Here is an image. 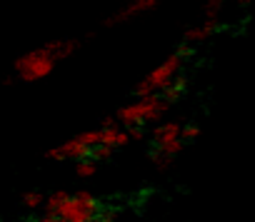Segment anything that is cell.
<instances>
[{"instance_id":"obj_1","label":"cell","mask_w":255,"mask_h":222,"mask_svg":"<svg viewBox=\"0 0 255 222\" xmlns=\"http://www.w3.org/2000/svg\"><path fill=\"white\" fill-rule=\"evenodd\" d=\"M190 45H183V48H178L173 55H168L148 77H143L140 82H138V87H135V92H138V100L140 97H153V95H158V90L160 92H165L168 87H170V82L178 77V70H180V65H183V60L185 58H190Z\"/></svg>"},{"instance_id":"obj_2","label":"cell","mask_w":255,"mask_h":222,"mask_svg":"<svg viewBox=\"0 0 255 222\" xmlns=\"http://www.w3.org/2000/svg\"><path fill=\"white\" fill-rule=\"evenodd\" d=\"M170 110V102L160 95L153 97H140L130 105H125L123 110H118V120L128 128H138L140 123H155L160 120L165 113Z\"/></svg>"},{"instance_id":"obj_3","label":"cell","mask_w":255,"mask_h":222,"mask_svg":"<svg viewBox=\"0 0 255 222\" xmlns=\"http://www.w3.org/2000/svg\"><path fill=\"white\" fill-rule=\"evenodd\" d=\"M55 55L43 45L40 50H33V53H25L15 60V75L23 80V82H38L43 77H48L55 68Z\"/></svg>"},{"instance_id":"obj_4","label":"cell","mask_w":255,"mask_h":222,"mask_svg":"<svg viewBox=\"0 0 255 222\" xmlns=\"http://www.w3.org/2000/svg\"><path fill=\"white\" fill-rule=\"evenodd\" d=\"M100 210V202L90 192H78L70 197L65 212L60 215V222H93Z\"/></svg>"},{"instance_id":"obj_5","label":"cell","mask_w":255,"mask_h":222,"mask_svg":"<svg viewBox=\"0 0 255 222\" xmlns=\"http://www.w3.org/2000/svg\"><path fill=\"white\" fill-rule=\"evenodd\" d=\"M90 155H93V148L88 143H83L80 135L70 138L68 143H63L53 150H48V160H53V162H63V160H78L80 162V160H88Z\"/></svg>"},{"instance_id":"obj_6","label":"cell","mask_w":255,"mask_h":222,"mask_svg":"<svg viewBox=\"0 0 255 222\" xmlns=\"http://www.w3.org/2000/svg\"><path fill=\"white\" fill-rule=\"evenodd\" d=\"M163 3V0H130L120 13H115L113 18H108L105 25H118V23H125L128 18H133V15H140V13H148L153 8H158Z\"/></svg>"},{"instance_id":"obj_7","label":"cell","mask_w":255,"mask_h":222,"mask_svg":"<svg viewBox=\"0 0 255 222\" xmlns=\"http://www.w3.org/2000/svg\"><path fill=\"white\" fill-rule=\"evenodd\" d=\"M218 28H220V20H218V18H205L200 25H195V28H190V30L185 33V40H188V43H203V40H208Z\"/></svg>"},{"instance_id":"obj_8","label":"cell","mask_w":255,"mask_h":222,"mask_svg":"<svg viewBox=\"0 0 255 222\" xmlns=\"http://www.w3.org/2000/svg\"><path fill=\"white\" fill-rule=\"evenodd\" d=\"M130 143V133L128 130H120V128H103L100 130V145L115 150V148H123Z\"/></svg>"},{"instance_id":"obj_9","label":"cell","mask_w":255,"mask_h":222,"mask_svg":"<svg viewBox=\"0 0 255 222\" xmlns=\"http://www.w3.org/2000/svg\"><path fill=\"white\" fill-rule=\"evenodd\" d=\"M68 202H70V195L68 192H53L48 200H45V215H50V217H60L63 212H65V207H68Z\"/></svg>"},{"instance_id":"obj_10","label":"cell","mask_w":255,"mask_h":222,"mask_svg":"<svg viewBox=\"0 0 255 222\" xmlns=\"http://www.w3.org/2000/svg\"><path fill=\"white\" fill-rule=\"evenodd\" d=\"M45 48H48L55 58H68V55H73V53L80 48V40H50Z\"/></svg>"},{"instance_id":"obj_11","label":"cell","mask_w":255,"mask_h":222,"mask_svg":"<svg viewBox=\"0 0 255 222\" xmlns=\"http://www.w3.org/2000/svg\"><path fill=\"white\" fill-rule=\"evenodd\" d=\"M153 138H155V143L168 140V138H183V125L180 123H160V125H155Z\"/></svg>"},{"instance_id":"obj_12","label":"cell","mask_w":255,"mask_h":222,"mask_svg":"<svg viewBox=\"0 0 255 222\" xmlns=\"http://www.w3.org/2000/svg\"><path fill=\"white\" fill-rule=\"evenodd\" d=\"M185 87H188V77H183V75H178L173 82H170V87L163 92V97L168 100V102H175L183 92H185Z\"/></svg>"},{"instance_id":"obj_13","label":"cell","mask_w":255,"mask_h":222,"mask_svg":"<svg viewBox=\"0 0 255 222\" xmlns=\"http://www.w3.org/2000/svg\"><path fill=\"white\" fill-rule=\"evenodd\" d=\"M183 145H185V140L183 138H168V140H160L158 143V152H163V155H175V152H180L183 150Z\"/></svg>"},{"instance_id":"obj_14","label":"cell","mask_w":255,"mask_h":222,"mask_svg":"<svg viewBox=\"0 0 255 222\" xmlns=\"http://www.w3.org/2000/svg\"><path fill=\"white\" fill-rule=\"evenodd\" d=\"M95 170H98V165H95V162H90V160H80V162L75 165V172H78L80 177H93V175H95Z\"/></svg>"},{"instance_id":"obj_15","label":"cell","mask_w":255,"mask_h":222,"mask_svg":"<svg viewBox=\"0 0 255 222\" xmlns=\"http://www.w3.org/2000/svg\"><path fill=\"white\" fill-rule=\"evenodd\" d=\"M40 205H45V202H43V197H40V192H28V195L23 197V207H25V210H30V212H33V210H38Z\"/></svg>"},{"instance_id":"obj_16","label":"cell","mask_w":255,"mask_h":222,"mask_svg":"<svg viewBox=\"0 0 255 222\" xmlns=\"http://www.w3.org/2000/svg\"><path fill=\"white\" fill-rule=\"evenodd\" d=\"M80 140L88 143L90 148L93 145H100V130H85V133H80Z\"/></svg>"},{"instance_id":"obj_17","label":"cell","mask_w":255,"mask_h":222,"mask_svg":"<svg viewBox=\"0 0 255 222\" xmlns=\"http://www.w3.org/2000/svg\"><path fill=\"white\" fill-rule=\"evenodd\" d=\"M220 8H223L220 0H208V5H205V15H208V18H218Z\"/></svg>"},{"instance_id":"obj_18","label":"cell","mask_w":255,"mask_h":222,"mask_svg":"<svg viewBox=\"0 0 255 222\" xmlns=\"http://www.w3.org/2000/svg\"><path fill=\"white\" fill-rule=\"evenodd\" d=\"M93 155H95L98 160H110L113 150H110V148H105V145H98V148H93Z\"/></svg>"},{"instance_id":"obj_19","label":"cell","mask_w":255,"mask_h":222,"mask_svg":"<svg viewBox=\"0 0 255 222\" xmlns=\"http://www.w3.org/2000/svg\"><path fill=\"white\" fill-rule=\"evenodd\" d=\"M198 135H200L198 128H193V125H185V128H183V140H195Z\"/></svg>"},{"instance_id":"obj_20","label":"cell","mask_w":255,"mask_h":222,"mask_svg":"<svg viewBox=\"0 0 255 222\" xmlns=\"http://www.w3.org/2000/svg\"><path fill=\"white\" fill-rule=\"evenodd\" d=\"M153 160H155V165H158L160 170H165V167L170 165V157H168V155H163V152H155V155H153Z\"/></svg>"},{"instance_id":"obj_21","label":"cell","mask_w":255,"mask_h":222,"mask_svg":"<svg viewBox=\"0 0 255 222\" xmlns=\"http://www.w3.org/2000/svg\"><path fill=\"white\" fill-rule=\"evenodd\" d=\"M130 133V140H143V128H128Z\"/></svg>"},{"instance_id":"obj_22","label":"cell","mask_w":255,"mask_h":222,"mask_svg":"<svg viewBox=\"0 0 255 222\" xmlns=\"http://www.w3.org/2000/svg\"><path fill=\"white\" fill-rule=\"evenodd\" d=\"M115 120H118V118H105L100 125H103V128H118V125H115Z\"/></svg>"},{"instance_id":"obj_23","label":"cell","mask_w":255,"mask_h":222,"mask_svg":"<svg viewBox=\"0 0 255 222\" xmlns=\"http://www.w3.org/2000/svg\"><path fill=\"white\" fill-rule=\"evenodd\" d=\"M98 222H113V212H103V215L98 217Z\"/></svg>"},{"instance_id":"obj_24","label":"cell","mask_w":255,"mask_h":222,"mask_svg":"<svg viewBox=\"0 0 255 222\" xmlns=\"http://www.w3.org/2000/svg\"><path fill=\"white\" fill-rule=\"evenodd\" d=\"M38 222H60V217H50V215H45V217H40Z\"/></svg>"},{"instance_id":"obj_25","label":"cell","mask_w":255,"mask_h":222,"mask_svg":"<svg viewBox=\"0 0 255 222\" xmlns=\"http://www.w3.org/2000/svg\"><path fill=\"white\" fill-rule=\"evenodd\" d=\"M238 3H240V5H248V3H250V0H238Z\"/></svg>"}]
</instances>
